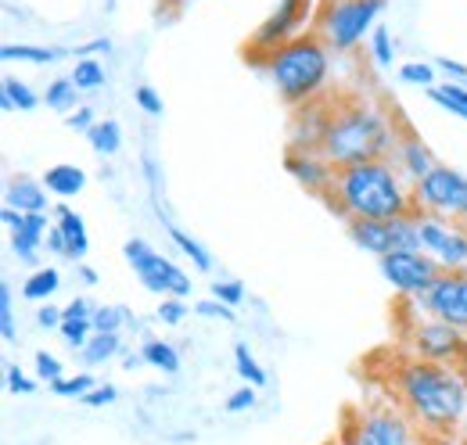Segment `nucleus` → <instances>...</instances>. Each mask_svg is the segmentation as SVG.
<instances>
[{
  "instance_id": "nucleus-1",
  "label": "nucleus",
  "mask_w": 467,
  "mask_h": 445,
  "mask_svg": "<svg viewBox=\"0 0 467 445\" xmlns=\"http://www.w3.org/2000/svg\"><path fill=\"white\" fill-rule=\"evenodd\" d=\"M392 388L424 435H453L467 417V370L413 356L396 370Z\"/></svg>"
},
{
  "instance_id": "nucleus-2",
  "label": "nucleus",
  "mask_w": 467,
  "mask_h": 445,
  "mask_svg": "<svg viewBox=\"0 0 467 445\" xmlns=\"http://www.w3.org/2000/svg\"><path fill=\"white\" fill-rule=\"evenodd\" d=\"M327 198L349 220H396L417 209L413 187H407L400 166H392L389 159L335 169Z\"/></svg>"
},
{
  "instance_id": "nucleus-3",
  "label": "nucleus",
  "mask_w": 467,
  "mask_h": 445,
  "mask_svg": "<svg viewBox=\"0 0 467 445\" xmlns=\"http://www.w3.org/2000/svg\"><path fill=\"white\" fill-rule=\"evenodd\" d=\"M396 126L385 111L370 101H342L331 109L320 155L335 169L356 166V162H374L385 159L396 148Z\"/></svg>"
},
{
  "instance_id": "nucleus-4",
  "label": "nucleus",
  "mask_w": 467,
  "mask_h": 445,
  "mask_svg": "<svg viewBox=\"0 0 467 445\" xmlns=\"http://www.w3.org/2000/svg\"><path fill=\"white\" fill-rule=\"evenodd\" d=\"M266 61L270 83L277 87V94L288 105H309L324 94L327 76H331V47L324 44V36L313 33H298L288 44L274 47Z\"/></svg>"
},
{
  "instance_id": "nucleus-5",
  "label": "nucleus",
  "mask_w": 467,
  "mask_h": 445,
  "mask_svg": "<svg viewBox=\"0 0 467 445\" xmlns=\"http://www.w3.org/2000/svg\"><path fill=\"white\" fill-rule=\"evenodd\" d=\"M389 0H324L317 15V33L331 51H352L363 44V36L374 33L378 18L385 15Z\"/></svg>"
},
{
  "instance_id": "nucleus-6",
  "label": "nucleus",
  "mask_w": 467,
  "mask_h": 445,
  "mask_svg": "<svg viewBox=\"0 0 467 445\" xmlns=\"http://www.w3.org/2000/svg\"><path fill=\"white\" fill-rule=\"evenodd\" d=\"M413 202H417V212L467 222V172L439 162L424 180L413 183Z\"/></svg>"
},
{
  "instance_id": "nucleus-7",
  "label": "nucleus",
  "mask_w": 467,
  "mask_h": 445,
  "mask_svg": "<svg viewBox=\"0 0 467 445\" xmlns=\"http://www.w3.org/2000/svg\"><path fill=\"white\" fill-rule=\"evenodd\" d=\"M122 255H126V263H130V270L137 274V280L151 291V295H159V298H187L191 295V277L176 266L173 259H166V255H159L144 237H130L126 244H122Z\"/></svg>"
},
{
  "instance_id": "nucleus-8",
  "label": "nucleus",
  "mask_w": 467,
  "mask_h": 445,
  "mask_svg": "<svg viewBox=\"0 0 467 445\" xmlns=\"http://www.w3.org/2000/svg\"><path fill=\"white\" fill-rule=\"evenodd\" d=\"M349 237L356 248L381 259L389 252H424L420 230H417V209L396 220H349Z\"/></svg>"
},
{
  "instance_id": "nucleus-9",
  "label": "nucleus",
  "mask_w": 467,
  "mask_h": 445,
  "mask_svg": "<svg viewBox=\"0 0 467 445\" xmlns=\"http://www.w3.org/2000/svg\"><path fill=\"white\" fill-rule=\"evenodd\" d=\"M420 248L442 266V270H464L467 266V222L442 220L431 212H417Z\"/></svg>"
},
{
  "instance_id": "nucleus-10",
  "label": "nucleus",
  "mask_w": 467,
  "mask_h": 445,
  "mask_svg": "<svg viewBox=\"0 0 467 445\" xmlns=\"http://www.w3.org/2000/svg\"><path fill=\"white\" fill-rule=\"evenodd\" d=\"M378 270L392 284L396 295H407V298H420L442 274V266L428 252H389L378 259Z\"/></svg>"
},
{
  "instance_id": "nucleus-11",
  "label": "nucleus",
  "mask_w": 467,
  "mask_h": 445,
  "mask_svg": "<svg viewBox=\"0 0 467 445\" xmlns=\"http://www.w3.org/2000/svg\"><path fill=\"white\" fill-rule=\"evenodd\" d=\"M410 345H413V356L417 359H431V363H446V367H457L467 370V334L428 316L424 324H417L410 334Z\"/></svg>"
},
{
  "instance_id": "nucleus-12",
  "label": "nucleus",
  "mask_w": 467,
  "mask_h": 445,
  "mask_svg": "<svg viewBox=\"0 0 467 445\" xmlns=\"http://www.w3.org/2000/svg\"><path fill=\"white\" fill-rule=\"evenodd\" d=\"M417 305L428 316L467 334V266L464 270H442L435 284L417 298Z\"/></svg>"
},
{
  "instance_id": "nucleus-13",
  "label": "nucleus",
  "mask_w": 467,
  "mask_h": 445,
  "mask_svg": "<svg viewBox=\"0 0 467 445\" xmlns=\"http://www.w3.org/2000/svg\"><path fill=\"white\" fill-rule=\"evenodd\" d=\"M413 420L400 406H378L359 413L356 428L349 431V445H413Z\"/></svg>"
},
{
  "instance_id": "nucleus-14",
  "label": "nucleus",
  "mask_w": 467,
  "mask_h": 445,
  "mask_svg": "<svg viewBox=\"0 0 467 445\" xmlns=\"http://www.w3.org/2000/svg\"><path fill=\"white\" fill-rule=\"evenodd\" d=\"M309 7H313V0H277V7H274V11L259 22V29L252 33L248 51L266 57L274 47L288 44L292 36L302 33V26H306V18H309Z\"/></svg>"
},
{
  "instance_id": "nucleus-15",
  "label": "nucleus",
  "mask_w": 467,
  "mask_h": 445,
  "mask_svg": "<svg viewBox=\"0 0 467 445\" xmlns=\"http://www.w3.org/2000/svg\"><path fill=\"white\" fill-rule=\"evenodd\" d=\"M285 169L292 172L295 183H302L306 191H313V194H331L335 166H331L320 151H298V148H292V151L285 155Z\"/></svg>"
},
{
  "instance_id": "nucleus-16",
  "label": "nucleus",
  "mask_w": 467,
  "mask_h": 445,
  "mask_svg": "<svg viewBox=\"0 0 467 445\" xmlns=\"http://www.w3.org/2000/svg\"><path fill=\"white\" fill-rule=\"evenodd\" d=\"M396 166H400V172H403L407 180L417 183V180H424L439 162H435L431 148H428L417 133H403V137L396 140Z\"/></svg>"
},
{
  "instance_id": "nucleus-17",
  "label": "nucleus",
  "mask_w": 467,
  "mask_h": 445,
  "mask_svg": "<svg viewBox=\"0 0 467 445\" xmlns=\"http://www.w3.org/2000/svg\"><path fill=\"white\" fill-rule=\"evenodd\" d=\"M47 230H51V226H47V212H26V226L11 233V252H15V259L26 263V266H33L36 255H40V248L47 244Z\"/></svg>"
},
{
  "instance_id": "nucleus-18",
  "label": "nucleus",
  "mask_w": 467,
  "mask_h": 445,
  "mask_svg": "<svg viewBox=\"0 0 467 445\" xmlns=\"http://www.w3.org/2000/svg\"><path fill=\"white\" fill-rule=\"evenodd\" d=\"M90 316H94V305L87 302V298H72L65 309H61V341L72 348V352H79L87 341H90V334H94V324H90Z\"/></svg>"
},
{
  "instance_id": "nucleus-19",
  "label": "nucleus",
  "mask_w": 467,
  "mask_h": 445,
  "mask_svg": "<svg viewBox=\"0 0 467 445\" xmlns=\"http://www.w3.org/2000/svg\"><path fill=\"white\" fill-rule=\"evenodd\" d=\"M47 183L44 180H33V176H11L7 180V191H4V205L18 209V212H47Z\"/></svg>"
},
{
  "instance_id": "nucleus-20",
  "label": "nucleus",
  "mask_w": 467,
  "mask_h": 445,
  "mask_svg": "<svg viewBox=\"0 0 467 445\" xmlns=\"http://www.w3.org/2000/svg\"><path fill=\"white\" fill-rule=\"evenodd\" d=\"M55 226L61 230L65 244H68V259H72V263H76V259H83V255L90 252L87 220H83L76 209H68V205H58V209H55Z\"/></svg>"
},
{
  "instance_id": "nucleus-21",
  "label": "nucleus",
  "mask_w": 467,
  "mask_h": 445,
  "mask_svg": "<svg viewBox=\"0 0 467 445\" xmlns=\"http://www.w3.org/2000/svg\"><path fill=\"white\" fill-rule=\"evenodd\" d=\"M40 94L26 83V79H18V76H4V83H0V109L4 115H15V111H36L40 109Z\"/></svg>"
},
{
  "instance_id": "nucleus-22",
  "label": "nucleus",
  "mask_w": 467,
  "mask_h": 445,
  "mask_svg": "<svg viewBox=\"0 0 467 445\" xmlns=\"http://www.w3.org/2000/svg\"><path fill=\"white\" fill-rule=\"evenodd\" d=\"M40 180L47 183V191H51L55 198H76V194L87 187V172H83L79 166H72V162L51 166Z\"/></svg>"
},
{
  "instance_id": "nucleus-23",
  "label": "nucleus",
  "mask_w": 467,
  "mask_h": 445,
  "mask_svg": "<svg viewBox=\"0 0 467 445\" xmlns=\"http://www.w3.org/2000/svg\"><path fill=\"white\" fill-rule=\"evenodd\" d=\"M424 94H428V101H431V105H439L446 115H457V119H464V122H467V87H464V83L446 79V83L428 87Z\"/></svg>"
},
{
  "instance_id": "nucleus-24",
  "label": "nucleus",
  "mask_w": 467,
  "mask_h": 445,
  "mask_svg": "<svg viewBox=\"0 0 467 445\" xmlns=\"http://www.w3.org/2000/svg\"><path fill=\"white\" fill-rule=\"evenodd\" d=\"M87 140H90L94 155L112 159V155H119V148H122V126H119L116 119H98L94 129L87 133Z\"/></svg>"
},
{
  "instance_id": "nucleus-25",
  "label": "nucleus",
  "mask_w": 467,
  "mask_h": 445,
  "mask_svg": "<svg viewBox=\"0 0 467 445\" xmlns=\"http://www.w3.org/2000/svg\"><path fill=\"white\" fill-rule=\"evenodd\" d=\"M119 352H122V337L119 334H90V341L79 348V356H83V363H90V367H105V363H112Z\"/></svg>"
},
{
  "instance_id": "nucleus-26",
  "label": "nucleus",
  "mask_w": 467,
  "mask_h": 445,
  "mask_svg": "<svg viewBox=\"0 0 467 445\" xmlns=\"http://www.w3.org/2000/svg\"><path fill=\"white\" fill-rule=\"evenodd\" d=\"M140 356H144L148 367H155L162 374H180V352H176V345L162 341V337H148L140 345Z\"/></svg>"
},
{
  "instance_id": "nucleus-27",
  "label": "nucleus",
  "mask_w": 467,
  "mask_h": 445,
  "mask_svg": "<svg viewBox=\"0 0 467 445\" xmlns=\"http://www.w3.org/2000/svg\"><path fill=\"white\" fill-rule=\"evenodd\" d=\"M68 79L79 87V94H94V90H101V87L109 83V72H105V65H101L98 57H79V61L72 65Z\"/></svg>"
},
{
  "instance_id": "nucleus-28",
  "label": "nucleus",
  "mask_w": 467,
  "mask_h": 445,
  "mask_svg": "<svg viewBox=\"0 0 467 445\" xmlns=\"http://www.w3.org/2000/svg\"><path fill=\"white\" fill-rule=\"evenodd\" d=\"M61 287V274L55 266H40V270H33L26 284H22V298H29V302H47L55 291Z\"/></svg>"
},
{
  "instance_id": "nucleus-29",
  "label": "nucleus",
  "mask_w": 467,
  "mask_h": 445,
  "mask_svg": "<svg viewBox=\"0 0 467 445\" xmlns=\"http://www.w3.org/2000/svg\"><path fill=\"white\" fill-rule=\"evenodd\" d=\"M65 55L61 47H40V44H4L0 61H29V65H51Z\"/></svg>"
},
{
  "instance_id": "nucleus-30",
  "label": "nucleus",
  "mask_w": 467,
  "mask_h": 445,
  "mask_svg": "<svg viewBox=\"0 0 467 445\" xmlns=\"http://www.w3.org/2000/svg\"><path fill=\"white\" fill-rule=\"evenodd\" d=\"M79 87L68 79V76H58V79H51L47 83V90H44V105L51 111H61V115H68V111H76L79 105Z\"/></svg>"
},
{
  "instance_id": "nucleus-31",
  "label": "nucleus",
  "mask_w": 467,
  "mask_h": 445,
  "mask_svg": "<svg viewBox=\"0 0 467 445\" xmlns=\"http://www.w3.org/2000/svg\"><path fill=\"white\" fill-rule=\"evenodd\" d=\"M170 237H173V244L191 259V266L198 270V274H213V255H209V248L202 244V241H194L187 230H180V226H170Z\"/></svg>"
},
{
  "instance_id": "nucleus-32",
  "label": "nucleus",
  "mask_w": 467,
  "mask_h": 445,
  "mask_svg": "<svg viewBox=\"0 0 467 445\" xmlns=\"http://www.w3.org/2000/svg\"><path fill=\"white\" fill-rule=\"evenodd\" d=\"M234 367H237V378H241L244 385H255V388H263V385H266V370L255 363V356L248 352V345H244V341H237V345H234Z\"/></svg>"
},
{
  "instance_id": "nucleus-33",
  "label": "nucleus",
  "mask_w": 467,
  "mask_h": 445,
  "mask_svg": "<svg viewBox=\"0 0 467 445\" xmlns=\"http://www.w3.org/2000/svg\"><path fill=\"white\" fill-rule=\"evenodd\" d=\"M0 337L7 345L18 341V331H15V291H11V280H0Z\"/></svg>"
},
{
  "instance_id": "nucleus-34",
  "label": "nucleus",
  "mask_w": 467,
  "mask_h": 445,
  "mask_svg": "<svg viewBox=\"0 0 467 445\" xmlns=\"http://www.w3.org/2000/svg\"><path fill=\"white\" fill-rule=\"evenodd\" d=\"M367 40H370V57H374L381 68H389V65L396 61V40H392V33H389L385 26H374V33H370Z\"/></svg>"
},
{
  "instance_id": "nucleus-35",
  "label": "nucleus",
  "mask_w": 467,
  "mask_h": 445,
  "mask_svg": "<svg viewBox=\"0 0 467 445\" xmlns=\"http://www.w3.org/2000/svg\"><path fill=\"white\" fill-rule=\"evenodd\" d=\"M435 65H428V61H407V65H400V79L407 83V87H420V90H428V87H435Z\"/></svg>"
},
{
  "instance_id": "nucleus-36",
  "label": "nucleus",
  "mask_w": 467,
  "mask_h": 445,
  "mask_svg": "<svg viewBox=\"0 0 467 445\" xmlns=\"http://www.w3.org/2000/svg\"><path fill=\"white\" fill-rule=\"evenodd\" d=\"M90 324H94L98 334H119L122 324H126V309L122 305H98L94 316H90Z\"/></svg>"
},
{
  "instance_id": "nucleus-37",
  "label": "nucleus",
  "mask_w": 467,
  "mask_h": 445,
  "mask_svg": "<svg viewBox=\"0 0 467 445\" xmlns=\"http://www.w3.org/2000/svg\"><path fill=\"white\" fill-rule=\"evenodd\" d=\"M94 385H98V381H94L90 374H76V378H61V381H55L51 391H55L58 398H76V402H79Z\"/></svg>"
},
{
  "instance_id": "nucleus-38",
  "label": "nucleus",
  "mask_w": 467,
  "mask_h": 445,
  "mask_svg": "<svg viewBox=\"0 0 467 445\" xmlns=\"http://www.w3.org/2000/svg\"><path fill=\"white\" fill-rule=\"evenodd\" d=\"M33 367H36V378L44 381V385H55L65 378V367H61L58 356H51V352H36L33 356Z\"/></svg>"
},
{
  "instance_id": "nucleus-39",
  "label": "nucleus",
  "mask_w": 467,
  "mask_h": 445,
  "mask_svg": "<svg viewBox=\"0 0 467 445\" xmlns=\"http://www.w3.org/2000/svg\"><path fill=\"white\" fill-rule=\"evenodd\" d=\"M194 313L198 316H205V320H223V324H234L237 316H234V305H227V302H220V298H202L198 305H194Z\"/></svg>"
},
{
  "instance_id": "nucleus-40",
  "label": "nucleus",
  "mask_w": 467,
  "mask_h": 445,
  "mask_svg": "<svg viewBox=\"0 0 467 445\" xmlns=\"http://www.w3.org/2000/svg\"><path fill=\"white\" fill-rule=\"evenodd\" d=\"M155 316H159V324H166V327H176L183 316H187V298H162L159 302V309H155Z\"/></svg>"
},
{
  "instance_id": "nucleus-41",
  "label": "nucleus",
  "mask_w": 467,
  "mask_h": 445,
  "mask_svg": "<svg viewBox=\"0 0 467 445\" xmlns=\"http://www.w3.org/2000/svg\"><path fill=\"white\" fill-rule=\"evenodd\" d=\"M4 385H7V391H15V395H33L36 391V381H29L18 363H7L4 367Z\"/></svg>"
},
{
  "instance_id": "nucleus-42",
  "label": "nucleus",
  "mask_w": 467,
  "mask_h": 445,
  "mask_svg": "<svg viewBox=\"0 0 467 445\" xmlns=\"http://www.w3.org/2000/svg\"><path fill=\"white\" fill-rule=\"evenodd\" d=\"M213 298H220L227 305H241L244 302V284H237V280H216L213 284Z\"/></svg>"
},
{
  "instance_id": "nucleus-43",
  "label": "nucleus",
  "mask_w": 467,
  "mask_h": 445,
  "mask_svg": "<svg viewBox=\"0 0 467 445\" xmlns=\"http://www.w3.org/2000/svg\"><path fill=\"white\" fill-rule=\"evenodd\" d=\"M133 101H137V109L144 111V115H155V119H159V115H162V109H166V105H162V98L155 94V87H137Z\"/></svg>"
},
{
  "instance_id": "nucleus-44",
  "label": "nucleus",
  "mask_w": 467,
  "mask_h": 445,
  "mask_svg": "<svg viewBox=\"0 0 467 445\" xmlns=\"http://www.w3.org/2000/svg\"><path fill=\"white\" fill-rule=\"evenodd\" d=\"M116 398H119V388H116V385H94V388L87 391V395H83L79 402H83V406H94V409H98V406H112Z\"/></svg>"
},
{
  "instance_id": "nucleus-45",
  "label": "nucleus",
  "mask_w": 467,
  "mask_h": 445,
  "mask_svg": "<svg viewBox=\"0 0 467 445\" xmlns=\"http://www.w3.org/2000/svg\"><path fill=\"white\" fill-rule=\"evenodd\" d=\"M94 122H98V119H94V109H87V105H79L76 111H68V115H65V126H68V129H76V133H90V129H94Z\"/></svg>"
},
{
  "instance_id": "nucleus-46",
  "label": "nucleus",
  "mask_w": 467,
  "mask_h": 445,
  "mask_svg": "<svg viewBox=\"0 0 467 445\" xmlns=\"http://www.w3.org/2000/svg\"><path fill=\"white\" fill-rule=\"evenodd\" d=\"M252 406H255V385H244V388H237L227 398V413H244Z\"/></svg>"
},
{
  "instance_id": "nucleus-47",
  "label": "nucleus",
  "mask_w": 467,
  "mask_h": 445,
  "mask_svg": "<svg viewBox=\"0 0 467 445\" xmlns=\"http://www.w3.org/2000/svg\"><path fill=\"white\" fill-rule=\"evenodd\" d=\"M90 55H112V40L109 36H94L87 44L76 47V57H90Z\"/></svg>"
},
{
  "instance_id": "nucleus-48",
  "label": "nucleus",
  "mask_w": 467,
  "mask_h": 445,
  "mask_svg": "<svg viewBox=\"0 0 467 445\" xmlns=\"http://www.w3.org/2000/svg\"><path fill=\"white\" fill-rule=\"evenodd\" d=\"M36 327L40 331H58L61 327V309H55V305H40V313H36Z\"/></svg>"
},
{
  "instance_id": "nucleus-49",
  "label": "nucleus",
  "mask_w": 467,
  "mask_h": 445,
  "mask_svg": "<svg viewBox=\"0 0 467 445\" xmlns=\"http://www.w3.org/2000/svg\"><path fill=\"white\" fill-rule=\"evenodd\" d=\"M435 68L446 76V79H464L467 83V65H461V61H453V57H435Z\"/></svg>"
},
{
  "instance_id": "nucleus-50",
  "label": "nucleus",
  "mask_w": 467,
  "mask_h": 445,
  "mask_svg": "<svg viewBox=\"0 0 467 445\" xmlns=\"http://www.w3.org/2000/svg\"><path fill=\"white\" fill-rule=\"evenodd\" d=\"M0 222H4V230H7V233H15V230H22V226H26V212H18V209L4 205V212H0Z\"/></svg>"
},
{
  "instance_id": "nucleus-51",
  "label": "nucleus",
  "mask_w": 467,
  "mask_h": 445,
  "mask_svg": "<svg viewBox=\"0 0 467 445\" xmlns=\"http://www.w3.org/2000/svg\"><path fill=\"white\" fill-rule=\"evenodd\" d=\"M47 252H55V255H61V259H68V244H65V237H61L58 226H51L47 230V244H44Z\"/></svg>"
},
{
  "instance_id": "nucleus-52",
  "label": "nucleus",
  "mask_w": 467,
  "mask_h": 445,
  "mask_svg": "<svg viewBox=\"0 0 467 445\" xmlns=\"http://www.w3.org/2000/svg\"><path fill=\"white\" fill-rule=\"evenodd\" d=\"M79 280H83L87 287H94V284H98V274H94L90 266H79Z\"/></svg>"
}]
</instances>
